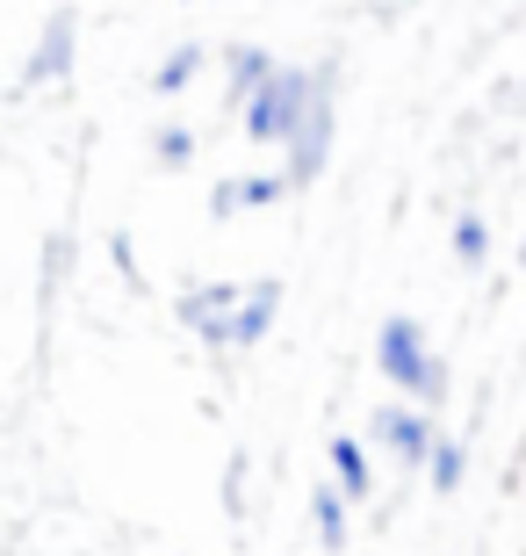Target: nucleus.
<instances>
[{
	"label": "nucleus",
	"mask_w": 526,
	"mask_h": 556,
	"mask_svg": "<svg viewBox=\"0 0 526 556\" xmlns=\"http://www.w3.org/2000/svg\"><path fill=\"white\" fill-rule=\"evenodd\" d=\"M375 369L397 383V397H411V405H425V413L447 397V362L425 348V326L405 318V311H389L383 326H375Z\"/></svg>",
	"instance_id": "1"
},
{
	"label": "nucleus",
	"mask_w": 526,
	"mask_h": 556,
	"mask_svg": "<svg viewBox=\"0 0 526 556\" xmlns=\"http://www.w3.org/2000/svg\"><path fill=\"white\" fill-rule=\"evenodd\" d=\"M310 102H318V65H282L274 80L260 87V102L239 116V130L253 144H296V130H304V116H310Z\"/></svg>",
	"instance_id": "2"
},
{
	"label": "nucleus",
	"mask_w": 526,
	"mask_h": 556,
	"mask_svg": "<svg viewBox=\"0 0 526 556\" xmlns=\"http://www.w3.org/2000/svg\"><path fill=\"white\" fill-rule=\"evenodd\" d=\"M332 138H339V73H332V65H318V102H310L304 130H296V144H288L282 174L296 188H310L324 174V160H332Z\"/></svg>",
	"instance_id": "3"
},
{
	"label": "nucleus",
	"mask_w": 526,
	"mask_h": 556,
	"mask_svg": "<svg viewBox=\"0 0 526 556\" xmlns=\"http://www.w3.org/2000/svg\"><path fill=\"white\" fill-rule=\"evenodd\" d=\"M375 441L389 448V463H397V470H425V463H433V448H440L433 413H425V405H411V397L375 405Z\"/></svg>",
	"instance_id": "4"
},
{
	"label": "nucleus",
	"mask_w": 526,
	"mask_h": 556,
	"mask_svg": "<svg viewBox=\"0 0 526 556\" xmlns=\"http://www.w3.org/2000/svg\"><path fill=\"white\" fill-rule=\"evenodd\" d=\"M245 311V282H195L181 289V326L203 340V348H223L231 354V326Z\"/></svg>",
	"instance_id": "5"
},
{
	"label": "nucleus",
	"mask_w": 526,
	"mask_h": 556,
	"mask_svg": "<svg viewBox=\"0 0 526 556\" xmlns=\"http://www.w3.org/2000/svg\"><path fill=\"white\" fill-rule=\"evenodd\" d=\"M73 43H80V15L59 0V8L43 15V37H37V51H29V65H22V87L65 80V73H73Z\"/></svg>",
	"instance_id": "6"
},
{
	"label": "nucleus",
	"mask_w": 526,
	"mask_h": 556,
	"mask_svg": "<svg viewBox=\"0 0 526 556\" xmlns=\"http://www.w3.org/2000/svg\"><path fill=\"white\" fill-rule=\"evenodd\" d=\"M282 195H296V181H288L282 166H274V174H223V181L209 188V217H239V210H274Z\"/></svg>",
	"instance_id": "7"
},
{
	"label": "nucleus",
	"mask_w": 526,
	"mask_h": 556,
	"mask_svg": "<svg viewBox=\"0 0 526 556\" xmlns=\"http://www.w3.org/2000/svg\"><path fill=\"white\" fill-rule=\"evenodd\" d=\"M274 73H282L274 51H260V43H231V59H223V109H239V116H245Z\"/></svg>",
	"instance_id": "8"
},
{
	"label": "nucleus",
	"mask_w": 526,
	"mask_h": 556,
	"mask_svg": "<svg viewBox=\"0 0 526 556\" xmlns=\"http://www.w3.org/2000/svg\"><path fill=\"white\" fill-rule=\"evenodd\" d=\"M274 318H282V282H274V275L245 282V311H239V326H231V354L260 348L267 332H274Z\"/></svg>",
	"instance_id": "9"
},
{
	"label": "nucleus",
	"mask_w": 526,
	"mask_h": 556,
	"mask_svg": "<svg viewBox=\"0 0 526 556\" xmlns=\"http://www.w3.org/2000/svg\"><path fill=\"white\" fill-rule=\"evenodd\" d=\"M324 463H332V484H339L354 506L375 492V463H368V441H361V433H332V441H324Z\"/></svg>",
	"instance_id": "10"
},
{
	"label": "nucleus",
	"mask_w": 526,
	"mask_h": 556,
	"mask_svg": "<svg viewBox=\"0 0 526 556\" xmlns=\"http://www.w3.org/2000/svg\"><path fill=\"white\" fill-rule=\"evenodd\" d=\"M346 506H354V498H346L339 484H318V492H310V520H318V549L324 556L346 549Z\"/></svg>",
	"instance_id": "11"
},
{
	"label": "nucleus",
	"mask_w": 526,
	"mask_h": 556,
	"mask_svg": "<svg viewBox=\"0 0 526 556\" xmlns=\"http://www.w3.org/2000/svg\"><path fill=\"white\" fill-rule=\"evenodd\" d=\"M195 73H203V43H174V51L152 65V87H159V94H181V87H195Z\"/></svg>",
	"instance_id": "12"
},
{
	"label": "nucleus",
	"mask_w": 526,
	"mask_h": 556,
	"mask_svg": "<svg viewBox=\"0 0 526 556\" xmlns=\"http://www.w3.org/2000/svg\"><path fill=\"white\" fill-rule=\"evenodd\" d=\"M462 477H469V441L440 433V448H433V463H425V484H433V492H462Z\"/></svg>",
	"instance_id": "13"
},
{
	"label": "nucleus",
	"mask_w": 526,
	"mask_h": 556,
	"mask_svg": "<svg viewBox=\"0 0 526 556\" xmlns=\"http://www.w3.org/2000/svg\"><path fill=\"white\" fill-rule=\"evenodd\" d=\"M454 261H462V268H484V261H490V225L476 217V210L454 217Z\"/></svg>",
	"instance_id": "14"
},
{
	"label": "nucleus",
	"mask_w": 526,
	"mask_h": 556,
	"mask_svg": "<svg viewBox=\"0 0 526 556\" xmlns=\"http://www.w3.org/2000/svg\"><path fill=\"white\" fill-rule=\"evenodd\" d=\"M152 160H159V166H188V160H195V130L159 124V130H152Z\"/></svg>",
	"instance_id": "15"
},
{
	"label": "nucleus",
	"mask_w": 526,
	"mask_h": 556,
	"mask_svg": "<svg viewBox=\"0 0 526 556\" xmlns=\"http://www.w3.org/2000/svg\"><path fill=\"white\" fill-rule=\"evenodd\" d=\"M223 506H231V520L245 514V455H231V470H223Z\"/></svg>",
	"instance_id": "16"
},
{
	"label": "nucleus",
	"mask_w": 526,
	"mask_h": 556,
	"mask_svg": "<svg viewBox=\"0 0 526 556\" xmlns=\"http://www.w3.org/2000/svg\"><path fill=\"white\" fill-rule=\"evenodd\" d=\"M108 261L123 268V282H130V289H144V275H138V247H130L123 231H116V247H108Z\"/></svg>",
	"instance_id": "17"
},
{
	"label": "nucleus",
	"mask_w": 526,
	"mask_h": 556,
	"mask_svg": "<svg viewBox=\"0 0 526 556\" xmlns=\"http://www.w3.org/2000/svg\"><path fill=\"white\" fill-rule=\"evenodd\" d=\"M519 268H526V239H519Z\"/></svg>",
	"instance_id": "18"
}]
</instances>
